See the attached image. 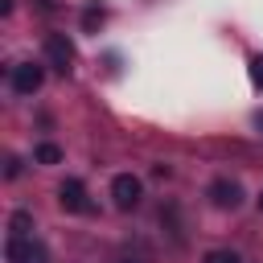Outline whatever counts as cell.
<instances>
[{"label": "cell", "instance_id": "obj_1", "mask_svg": "<svg viewBox=\"0 0 263 263\" xmlns=\"http://www.w3.org/2000/svg\"><path fill=\"white\" fill-rule=\"evenodd\" d=\"M4 259H8V263H49L45 247H41L33 234H8V242H4Z\"/></svg>", "mask_w": 263, "mask_h": 263}, {"label": "cell", "instance_id": "obj_2", "mask_svg": "<svg viewBox=\"0 0 263 263\" xmlns=\"http://www.w3.org/2000/svg\"><path fill=\"white\" fill-rule=\"evenodd\" d=\"M111 197H115V205H119V210H136V205H140V197H144V185H140V177H132V173H119V177L111 181Z\"/></svg>", "mask_w": 263, "mask_h": 263}, {"label": "cell", "instance_id": "obj_3", "mask_svg": "<svg viewBox=\"0 0 263 263\" xmlns=\"http://www.w3.org/2000/svg\"><path fill=\"white\" fill-rule=\"evenodd\" d=\"M210 201L218 205V210H238L242 205V185L234 181V177H218V181H210Z\"/></svg>", "mask_w": 263, "mask_h": 263}, {"label": "cell", "instance_id": "obj_4", "mask_svg": "<svg viewBox=\"0 0 263 263\" xmlns=\"http://www.w3.org/2000/svg\"><path fill=\"white\" fill-rule=\"evenodd\" d=\"M45 58H49V66H58L62 74L74 66V41L66 37V33H49L45 37Z\"/></svg>", "mask_w": 263, "mask_h": 263}, {"label": "cell", "instance_id": "obj_5", "mask_svg": "<svg viewBox=\"0 0 263 263\" xmlns=\"http://www.w3.org/2000/svg\"><path fill=\"white\" fill-rule=\"evenodd\" d=\"M41 82H45V70L41 66H33V62H16L12 66V90L16 95H37Z\"/></svg>", "mask_w": 263, "mask_h": 263}, {"label": "cell", "instance_id": "obj_6", "mask_svg": "<svg viewBox=\"0 0 263 263\" xmlns=\"http://www.w3.org/2000/svg\"><path fill=\"white\" fill-rule=\"evenodd\" d=\"M58 201H62V210H70V214H86V210H90L86 185H82L78 177H66V181L58 185Z\"/></svg>", "mask_w": 263, "mask_h": 263}, {"label": "cell", "instance_id": "obj_7", "mask_svg": "<svg viewBox=\"0 0 263 263\" xmlns=\"http://www.w3.org/2000/svg\"><path fill=\"white\" fill-rule=\"evenodd\" d=\"M33 160H37V164H58V160H62V148H58V144H37Z\"/></svg>", "mask_w": 263, "mask_h": 263}, {"label": "cell", "instance_id": "obj_8", "mask_svg": "<svg viewBox=\"0 0 263 263\" xmlns=\"http://www.w3.org/2000/svg\"><path fill=\"white\" fill-rule=\"evenodd\" d=\"M99 25H103V8H99V4H90V8L82 12V29H99Z\"/></svg>", "mask_w": 263, "mask_h": 263}, {"label": "cell", "instance_id": "obj_9", "mask_svg": "<svg viewBox=\"0 0 263 263\" xmlns=\"http://www.w3.org/2000/svg\"><path fill=\"white\" fill-rule=\"evenodd\" d=\"M201 263H242L234 251H205V259Z\"/></svg>", "mask_w": 263, "mask_h": 263}, {"label": "cell", "instance_id": "obj_10", "mask_svg": "<svg viewBox=\"0 0 263 263\" xmlns=\"http://www.w3.org/2000/svg\"><path fill=\"white\" fill-rule=\"evenodd\" d=\"M251 82L263 90V53H255V58H251Z\"/></svg>", "mask_w": 263, "mask_h": 263}, {"label": "cell", "instance_id": "obj_11", "mask_svg": "<svg viewBox=\"0 0 263 263\" xmlns=\"http://www.w3.org/2000/svg\"><path fill=\"white\" fill-rule=\"evenodd\" d=\"M12 234H29V214H12Z\"/></svg>", "mask_w": 263, "mask_h": 263}, {"label": "cell", "instance_id": "obj_12", "mask_svg": "<svg viewBox=\"0 0 263 263\" xmlns=\"http://www.w3.org/2000/svg\"><path fill=\"white\" fill-rule=\"evenodd\" d=\"M255 127H259V132H263V111H259V115H255Z\"/></svg>", "mask_w": 263, "mask_h": 263}, {"label": "cell", "instance_id": "obj_13", "mask_svg": "<svg viewBox=\"0 0 263 263\" xmlns=\"http://www.w3.org/2000/svg\"><path fill=\"white\" fill-rule=\"evenodd\" d=\"M259 210H263V193H259Z\"/></svg>", "mask_w": 263, "mask_h": 263}, {"label": "cell", "instance_id": "obj_14", "mask_svg": "<svg viewBox=\"0 0 263 263\" xmlns=\"http://www.w3.org/2000/svg\"><path fill=\"white\" fill-rule=\"evenodd\" d=\"M119 263H136V259H119Z\"/></svg>", "mask_w": 263, "mask_h": 263}]
</instances>
